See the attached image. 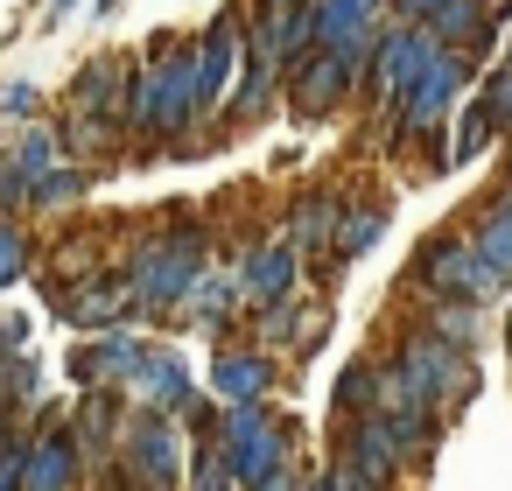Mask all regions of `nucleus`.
<instances>
[{
  "label": "nucleus",
  "mask_w": 512,
  "mask_h": 491,
  "mask_svg": "<svg viewBox=\"0 0 512 491\" xmlns=\"http://www.w3.org/2000/svg\"><path fill=\"white\" fill-rule=\"evenodd\" d=\"M379 372H386V358H351V365L337 372V386H330L337 421H365V414H379Z\"/></svg>",
  "instance_id": "6ab92c4d"
},
{
  "label": "nucleus",
  "mask_w": 512,
  "mask_h": 491,
  "mask_svg": "<svg viewBox=\"0 0 512 491\" xmlns=\"http://www.w3.org/2000/svg\"><path fill=\"white\" fill-rule=\"evenodd\" d=\"M435 57H442V43H435L428 29H400V22H393V29L379 36V50H372V92L386 99V120L400 113V99L414 92V78H421Z\"/></svg>",
  "instance_id": "6e6552de"
},
{
  "label": "nucleus",
  "mask_w": 512,
  "mask_h": 491,
  "mask_svg": "<svg viewBox=\"0 0 512 491\" xmlns=\"http://www.w3.org/2000/svg\"><path fill=\"white\" fill-rule=\"evenodd\" d=\"M239 309H246V295H239V267H232V274H204L197 295L183 302V316H190L197 330H211V337H225Z\"/></svg>",
  "instance_id": "a211bd4d"
},
{
  "label": "nucleus",
  "mask_w": 512,
  "mask_h": 491,
  "mask_svg": "<svg viewBox=\"0 0 512 491\" xmlns=\"http://www.w3.org/2000/svg\"><path fill=\"white\" fill-rule=\"evenodd\" d=\"M309 491H379V484H365V477L344 470V463H323V470L309 477Z\"/></svg>",
  "instance_id": "7c9ffc66"
},
{
  "label": "nucleus",
  "mask_w": 512,
  "mask_h": 491,
  "mask_svg": "<svg viewBox=\"0 0 512 491\" xmlns=\"http://www.w3.org/2000/svg\"><path fill=\"white\" fill-rule=\"evenodd\" d=\"M344 197L337 190H302L295 197V211H288V225H281V239L295 246V253H316V260H330L337 253V232H344Z\"/></svg>",
  "instance_id": "2eb2a0df"
},
{
  "label": "nucleus",
  "mask_w": 512,
  "mask_h": 491,
  "mask_svg": "<svg viewBox=\"0 0 512 491\" xmlns=\"http://www.w3.org/2000/svg\"><path fill=\"white\" fill-rule=\"evenodd\" d=\"M421 330H435V337L456 344V351H477V344H484V309H470V302H442V309H421Z\"/></svg>",
  "instance_id": "4be33fe9"
},
{
  "label": "nucleus",
  "mask_w": 512,
  "mask_h": 491,
  "mask_svg": "<svg viewBox=\"0 0 512 491\" xmlns=\"http://www.w3.org/2000/svg\"><path fill=\"white\" fill-rule=\"evenodd\" d=\"M379 232H386V204H351V211H344V232H337V253H330V267H351V260H365V253L379 246Z\"/></svg>",
  "instance_id": "412c9836"
},
{
  "label": "nucleus",
  "mask_w": 512,
  "mask_h": 491,
  "mask_svg": "<svg viewBox=\"0 0 512 491\" xmlns=\"http://www.w3.org/2000/svg\"><path fill=\"white\" fill-rule=\"evenodd\" d=\"M8 442H22V435H15V407L0 400V449H8Z\"/></svg>",
  "instance_id": "72a5a7b5"
},
{
  "label": "nucleus",
  "mask_w": 512,
  "mask_h": 491,
  "mask_svg": "<svg viewBox=\"0 0 512 491\" xmlns=\"http://www.w3.org/2000/svg\"><path fill=\"white\" fill-rule=\"evenodd\" d=\"M393 372L414 386V400H428L442 421H456L470 400H477V351H456V344H442L435 330H407L400 344H393Z\"/></svg>",
  "instance_id": "f03ea898"
},
{
  "label": "nucleus",
  "mask_w": 512,
  "mask_h": 491,
  "mask_svg": "<svg viewBox=\"0 0 512 491\" xmlns=\"http://www.w3.org/2000/svg\"><path fill=\"white\" fill-rule=\"evenodd\" d=\"M316 316H323V309H309V302H281V309L253 316V323H260V351H281V344H295V351H302V344H309V337H302V323H316Z\"/></svg>",
  "instance_id": "393cba45"
},
{
  "label": "nucleus",
  "mask_w": 512,
  "mask_h": 491,
  "mask_svg": "<svg viewBox=\"0 0 512 491\" xmlns=\"http://www.w3.org/2000/svg\"><path fill=\"white\" fill-rule=\"evenodd\" d=\"M505 351H512V337H505Z\"/></svg>",
  "instance_id": "4c0bfd02"
},
{
  "label": "nucleus",
  "mask_w": 512,
  "mask_h": 491,
  "mask_svg": "<svg viewBox=\"0 0 512 491\" xmlns=\"http://www.w3.org/2000/svg\"><path fill=\"white\" fill-rule=\"evenodd\" d=\"M393 29V0H316V43L344 57H372Z\"/></svg>",
  "instance_id": "f8f14e48"
},
{
  "label": "nucleus",
  "mask_w": 512,
  "mask_h": 491,
  "mask_svg": "<svg viewBox=\"0 0 512 491\" xmlns=\"http://www.w3.org/2000/svg\"><path fill=\"white\" fill-rule=\"evenodd\" d=\"M204 274H211V267H204V232H190V211H183V232L148 239V246L134 253V267H127L141 316H169V309H183V302L197 295Z\"/></svg>",
  "instance_id": "7ed1b4c3"
},
{
  "label": "nucleus",
  "mask_w": 512,
  "mask_h": 491,
  "mask_svg": "<svg viewBox=\"0 0 512 491\" xmlns=\"http://www.w3.org/2000/svg\"><path fill=\"white\" fill-rule=\"evenodd\" d=\"M505 337H512V295H505Z\"/></svg>",
  "instance_id": "e433bc0d"
},
{
  "label": "nucleus",
  "mask_w": 512,
  "mask_h": 491,
  "mask_svg": "<svg viewBox=\"0 0 512 491\" xmlns=\"http://www.w3.org/2000/svg\"><path fill=\"white\" fill-rule=\"evenodd\" d=\"M309 477H316V470H302V463H295V470H281V477H267L260 491H309Z\"/></svg>",
  "instance_id": "473e14b6"
},
{
  "label": "nucleus",
  "mask_w": 512,
  "mask_h": 491,
  "mask_svg": "<svg viewBox=\"0 0 512 491\" xmlns=\"http://www.w3.org/2000/svg\"><path fill=\"white\" fill-rule=\"evenodd\" d=\"M22 449H29V435L0 449V491H22Z\"/></svg>",
  "instance_id": "2f4dec72"
},
{
  "label": "nucleus",
  "mask_w": 512,
  "mask_h": 491,
  "mask_svg": "<svg viewBox=\"0 0 512 491\" xmlns=\"http://www.w3.org/2000/svg\"><path fill=\"white\" fill-rule=\"evenodd\" d=\"M120 470L134 491H190V428L176 414H134L120 435Z\"/></svg>",
  "instance_id": "20e7f679"
},
{
  "label": "nucleus",
  "mask_w": 512,
  "mask_h": 491,
  "mask_svg": "<svg viewBox=\"0 0 512 491\" xmlns=\"http://www.w3.org/2000/svg\"><path fill=\"white\" fill-rule=\"evenodd\" d=\"M71 8H78V0H50V8H43V29H57V22H64Z\"/></svg>",
  "instance_id": "f704fd0d"
},
{
  "label": "nucleus",
  "mask_w": 512,
  "mask_h": 491,
  "mask_svg": "<svg viewBox=\"0 0 512 491\" xmlns=\"http://www.w3.org/2000/svg\"><path fill=\"white\" fill-rule=\"evenodd\" d=\"M498 141V120L484 113V99H470L463 113H456V134H449V155H456V169H470L484 148Z\"/></svg>",
  "instance_id": "5701e85b"
},
{
  "label": "nucleus",
  "mask_w": 512,
  "mask_h": 491,
  "mask_svg": "<svg viewBox=\"0 0 512 491\" xmlns=\"http://www.w3.org/2000/svg\"><path fill=\"white\" fill-rule=\"evenodd\" d=\"M29 260H36V246H29V232H22L15 218H0V288H15V281L29 274Z\"/></svg>",
  "instance_id": "a878e982"
},
{
  "label": "nucleus",
  "mask_w": 512,
  "mask_h": 491,
  "mask_svg": "<svg viewBox=\"0 0 512 491\" xmlns=\"http://www.w3.org/2000/svg\"><path fill=\"white\" fill-rule=\"evenodd\" d=\"M50 309L78 330H127L141 316L127 274H92V281H50Z\"/></svg>",
  "instance_id": "0eeeda50"
},
{
  "label": "nucleus",
  "mask_w": 512,
  "mask_h": 491,
  "mask_svg": "<svg viewBox=\"0 0 512 491\" xmlns=\"http://www.w3.org/2000/svg\"><path fill=\"white\" fill-rule=\"evenodd\" d=\"M463 232H470V246H477V260H484V267H491V274H498V281L512 288V204H498V197H484V204H477V218H470Z\"/></svg>",
  "instance_id": "f3484780"
},
{
  "label": "nucleus",
  "mask_w": 512,
  "mask_h": 491,
  "mask_svg": "<svg viewBox=\"0 0 512 491\" xmlns=\"http://www.w3.org/2000/svg\"><path fill=\"white\" fill-rule=\"evenodd\" d=\"M0 113H8V120H22V127H36V113H43V92L36 85H0Z\"/></svg>",
  "instance_id": "cd10ccee"
},
{
  "label": "nucleus",
  "mask_w": 512,
  "mask_h": 491,
  "mask_svg": "<svg viewBox=\"0 0 512 491\" xmlns=\"http://www.w3.org/2000/svg\"><path fill=\"white\" fill-rule=\"evenodd\" d=\"M85 197H92V169L64 162L57 176H43V183L29 190V211H71V204H85Z\"/></svg>",
  "instance_id": "b1692460"
},
{
  "label": "nucleus",
  "mask_w": 512,
  "mask_h": 491,
  "mask_svg": "<svg viewBox=\"0 0 512 491\" xmlns=\"http://www.w3.org/2000/svg\"><path fill=\"white\" fill-rule=\"evenodd\" d=\"M78 449H71V435L64 428H36L29 435V449H22V491H71L78 484Z\"/></svg>",
  "instance_id": "dca6fc26"
},
{
  "label": "nucleus",
  "mask_w": 512,
  "mask_h": 491,
  "mask_svg": "<svg viewBox=\"0 0 512 491\" xmlns=\"http://www.w3.org/2000/svg\"><path fill=\"white\" fill-rule=\"evenodd\" d=\"M0 358H29V316L0 309Z\"/></svg>",
  "instance_id": "c756f323"
},
{
  "label": "nucleus",
  "mask_w": 512,
  "mask_h": 491,
  "mask_svg": "<svg viewBox=\"0 0 512 491\" xmlns=\"http://www.w3.org/2000/svg\"><path fill=\"white\" fill-rule=\"evenodd\" d=\"M8 162H15V169L29 176V190H36V183H43V176H57V169H64L71 155H64V134L36 120V127H22V134L8 141Z\"/></svg>",
  "instance_id": "aec40b11"
},
{
  "label": "nucleus",
  "mask_w": 512,
  "mask_h": 491,
  "mask_svg": "<svg viewBox=\"0 0 512 491\" xmlns=\"http://www.w3.org/2000/svg\"><path fill=\"white\" fill-rule=\"evenodd\" d=\"M477 99H484V113L498 120V134H512V57L491 64V78L477 85Z\"/></svg>",
  "instance_id": "bb28decb"
},
{
  "label": "nucleus",
  "mask_w": 512,
  "mask_h": 491,
  "mask_svg": "<svg viewBox=\"0 0 512 491\" xmlns=\"http://www.w3.org/2000/svg\"><path fill=\"white\" fill-rule=\"evenodd\" d=\"M127 400H134V414H176V421H183V414L197 407V372H190V358H183L176 344H155L148 365L134 372Z\"/></svg>",
  "instance_id": "9b49d317"
},
{
  "label": "nucleus",
  "mask_w": 512,
  "mask_h": 491,
  "mask_svg": "<svg viewBox=\"0 0 512 491\" xmlns=\"http://www.w3.org/2000/svg\"><path fill=\"white\" fill-rule=\"evenodd\" d=\"M15 211H29V176L0 155V218H15Z\"/></svg>",
  "instance_id": "c85d7f7f"
},
{
  "label": "nucleus",
  "mask_w": 512,
  "mask_h": 491,
  "mask_svg": "<svg viewBox=\"0 0 512 491\" xmlns=\"http://www.w3.org/2000/svg\"><path fill=\"white\" fill-rule=\"evenodd\" d=\"M274 379H281V365H274V351H260V344H225V351L211 358V400H218V407H267Z\"/></svg>",
  "instance_id": "4468645a"
},
{
  "label": "nucleus",
  "mask_w": 512,
  "mask_h": 491,
  "mask_svg": "<svg viewBox=\"0 0 512 491\" xmlns=\"http://www.w3.org/2000/svg\"><path fill=\"white\" fill-rule=\"evenodd\" d=\"M239 295L253 316L281 309V302H302V253L288 239H260L246 260H239Z\"/></svg>",
  "instance_id": "1a4fd4ad"
},
{
  "label": "nucleus",
  "mask_w": 512,
  "mask_h": 491,
  "mask_svg": "<svg viewBox=\"0 0 512 491\" xmlns=\"http://www.w3.org/2000/svg\"><path fill=\"white\" fill-rule=\"evenodd\" d=\"M372 78V57H344V50H309V57H295L288 64V113L302 120V127H316V120H330L358 85Z\"/></svg>",
  "instance_id": "39448f33"
},
{
  "label": "nucleus",
  "mask_w": 512,
  "mask_h": 491,
  "mask_svg": "<svg viewBox=\"0 0 512 491\" xmlns=\"http://www.w3.org/2000/svg\"><path fill=\"white\" fill-rule=\"evenodd\" d=\"M148 351H155V344H141L134 330H99L92 344L71 351V379H78L85 393H127L134 372L148 365Z\"/></svg>",
  "instance_id": "9d476101"
},
{
  "label": "nucleus",
  "mask_w": 512,
  "mask_h": 491,
  "mask_svg": "<svg viewBox=\"0 0 512 491\" xmlns=\"http://www.w3.org/2000/svg\"><path fill=\"white\" fill-rule=\"evenodd\" d=\"M92 15H120V0H92Z\"/></svg>",
  "instance_id": "c9c22d12"
},
{
  "label": "nucleus",
  "mask_w": 512,
  "mask_h": 491,
  "mask_svg": "<svg viewBox=\"0 0 512 491\" xmlns=\"http://www.w3.org/2000/svg\"><path fill=\"white\" fill-rule=\"evenodd\" d=\"M407 288L421 295V309H442V302L491 309V302H505V295H512V288L477 260L470 232H435V239H421V246H414V260H407Z\"/></svg>",
  "instance_id": "f257e3e1"
},
{
  "label": "nucleus",
  "mask_w": 512,
  "mask_h": 491,
  "mask_svg": "<svg viewBox=\"0 0 512 491\" xmlns=\"http://www.w3.org/2000/svg\"><path fill=\"white\" fill-rule=\"evenodd\" d=\"M330 463H344V470H358L365 484H393L400 470H407V449H400V435L379 421V414H365V421H337V456Z\"/></svg>",
  "instance_id": "ddd939ff"
},
{
  "label": "nucleus",
  "mask_w": 512,
  "mask_h": 491,
  "mask_svg": "<svg viewBox=\"0 0 512 491\" xmlns=\"http://www.w3.org/2000/svg\"><path fill=\"white\" fill-rule=\"evenodd\" d=\"M246 8H225L211 29H197V113L218 120L246 78Z\"/></svg>",
  "instance_id": "423d86ee"
}]
</instances>
